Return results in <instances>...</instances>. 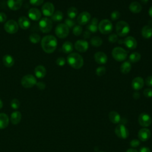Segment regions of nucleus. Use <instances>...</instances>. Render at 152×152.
<instances>
[{"label": "nucleus", "mask_w": 152, "mask_h": 152, "mask_svg": "<svg viewBox=\"0 0 152 152\" xmlns=\"http://www.w3.org/2000/svg\"><path fill=\"white\" fill-rule=\"evenodd\" d=\"M58 42L56 37L52 35H47L43 37L41 40V46L44 52L47 53L53 52L56 47Z\"/></svg>", "instance_id": "f257e3e1"}, {"label": "nucleus", "mask_w": 152, "mask_h": 152, "mask_svg": "<svg viewBox=\"0 0 152 152\" xmlns=\"http://www.w3.org/2000/svg\"><path fill=\"white\" fill-rule=\"evenodd\" d=\"M66 61L68 64L74 69H80L84 64L83 57L77 53H72L68 55Z\"/></svg>", "instance_id": "f03ea898"}, {"label": "nucleus", "mask_w": 152, "mask_h": 152, "mask_svg": "<svg viewBox=\"0 0 152 152\" xmlns=\"http://www.w3.org/2000/svg\"><path fill=\"white\" fill-rule=\"evenodd\" d=\"M130 31L129 25L125 21H118L116 24V31L118 36L121 37L126 36Z\"/></svg>", "instance_id": "7ed1b4c3"}, {"label": "nucleus", "mask_w": 152, "mask_h": 152, "mask_svg": "<svg viewBox=\"0 0 152 152\" xmlns=\"http://www.w3.org/2000/svg\"><path fill=\"white\" fill-rule=\"evenodd\" d=\"M98 29L102 34H109L112 31L113 29L112 23L110 20L104 19L102 20L98 24Z\"/></svg>", "instance_id": "20e7f679"}, {"label": "nucleus", "mask_w": 152, "mask_h": 152, "mask_svg": "<svg viewBox=\"0 0 152 152\" xmlns=\"http://www.w3.org/2000/svg\"><path fill=\"white\" fill-rule=\"evenodd\" d=\"M112 55L115 60L121 62L126 59L127 57V52L121 47H116L112 51Z\"/></svg>", "instance_id": "39448f33"}, {"label": "nucleus", "mask_w": 152, "mask_h": 152, "mask_svg": "<svg viewBox=\"0 0 152 152\" xmlns=\"http://www.w3.org/2000/svg\"><path fill=\"white\" fill-rule=\"evenodd\" d=\"M39 27L42 32L44 33H49L52 28V20L48 17L42 18L39 23Z\"/></svg>", "instance_id": "423d86ee"}, {"label": "nucleus", "mask_w": 152, "mask_h": 152, "mask_svg": "<svg viewBox=\"0 0 152 152\" xmlns=\"http://www.w3.org/2000/svg\"><path fill=\"white\" fill-rule=\"evenodd\" d=\"M21 83L23 87L26 88L33 87L37 83L36 78L31 74H27L24 75L21 80Z\"/></svg>", "instance_id": "0eeeda50"}, {"label": "nucleus", "mask_w": 152, "mask_h": 152, "mask_svg": "<svg viewBox=\"0 0 152 152\" xmlns=\"http://www.w3.org/2000/svg\"><path fill=\"white\" fill-rule=\"evenodd\" d=\"M56 35L61 39L66 37L69 34V28L65 24V23H61L58 24L55 30Z\"/></svg>", "instance_id": "6e6552de"}, {"label": "nucleus", "mask_w": 152, "mask_h": 152, "mask_svg": "<svg viewBox=\"0 0 152 152\" xmlns=\"http://www.w3.org/2000/svg\"><path fill=\"white\" fill-rule=\"evenodd\" d=\"M18 23L13 20H10L5 22L4 24V30L6 32L10 34H14L17 32L18 30Z\"/></svg>", "instance_id": "1a4fd4ad"}, {"label": "nucleus", "mask_w": 152, "mask_h": 152, "mask_svg": "<svg viewBox=\"0 0 152 152\" xmlns=\"http://www.w3.org/2000/svg\"><path fill=\"white\" fill-rule=\"evenodd\" d=\"M115 132L118 137L122 139L127 138L129 136V131L128 129L124 124H118L116 126L115 129Z\"/></svg>", "instance_id": "9d476101"}, {"label": "nucleus", "mask_w": 152, "mask_h": 152, "mask_svg": "<svg viewBox=\"0 0 152 152\" xmlns=\"http://www.w3.org/2000/svg\"><path fill=\"white\" fill-rule=\"evenodd\" d=\"M55 11V7L52 3L50 2H45L42 7V12L46 17H51Z\"/></svg>", "instance_id": "9b49d317"}, {"label": "nucleus", "mask_w": 152, "mask_h": 152, "mask_svg": "<svg viewBox=\"0 0 152 152\" xmlns=\"http://www.w3.org/2000/svg\"><path fill=\"white\" fill-rule=\"evenodd\" d=\"M119 41V43H124L125 46L129 49H134L137 46V42L135 38L132 36H128L124 40H121Z\"/></svg>", "instance_id": "f8f14e48"}, {"label": "nucleus", "mask_w": 152, "mask_h": 152, "mask_svg": "<svg viewBox=\"0 0 152 152\" xmlns=\"http://www.w3.org/2000/svg\"><path fill=\"white\" fill-rule=\"evenodd\" d=\"M151 118L148 114L146 113H142L139 115L138 122L141 126L143 127L149 126L151 125Z\"/></svg>", "instance_id": "ddd939ff"}, {"label": "nucleus", "mask_w": 152, "mask_h": 152, "mask_svg": "<svg viewBox=\"0 0 152 152\" xmlns=\"http://www.w3.org/2000/svg\"><path fill=\"white\" fill-rule=\"evenodd\" d=\"M91 18V15L87 11H84L80 13L77 18V21L79 25H86L90 22Z\"/></svg>", "instance_id": "4468645a"}, {"label": "nucleus", "mask_w": 152, "mask_h": 152, "mask_svg": "<svg viewBox=\"0 0 152 152\" xmlns=\"http://www.w3.org/2000/svg\"><path fill=\"white\" fill-rule=\"evenodd\" d=\"M74 47L78 52L83 53L87 50L88 48V43L85 40H78L75 43Z\"/></svg>", "instance_id": "2eb2a0df"}, {"label": "nucleus", "mask_w": 152, "mask_h": 152, "mask_svg": "<svg viewBox=\"0 0 152 152\" xmlns=\"http://www.w3.org/2000/svg\"><path fill=\"white\" fill-rule=\"evenodd\" d=\"M28 16L31 20L38 21L41 18L42 13L39 9L36 8H31L28 10Z\"/></svg>", "instance_id": "dca6fc26"}, {"label": "nucleus", "mask_w": 152, "mask_h": 152, "mask_svg": "<svg viewBox=\"0 0 152 152\" xmlns=\"http://www.w3.org/2000/svg\"><path fill=\"white\" fill-rule=\"evenodd\" d=\"M151 136V131L149 129L143 128L140 129L138 133V137L139 139L142 141H147Z\"/></svg>", "instance_id": "f3484780"}, {"label": "nucleus", "mask_w": 152, "mask_h": 152, "mask_svg": "<svg viewBox=\"0 0 152 152\" xmlns=\"http://www.w3.org/2000/svg\"><path fill=\"white\" fill-rule=\"evenodd\" d=\"M144 84V80L141 77H137L133 79L131 83V86L135 90H139L141 89Z\"/></svg>", "instance_id": "a211bd4d"}, {"label": "nucleus", "mask_w": 152, "mask_h": 152, "mask_svg": "<svg viewBox=\"0 0 152 152\" xmlns=\"http://www.w3.org/2000/svg\"><path fill=\"white\" fill-rule=\"evenodd\" d=\"M95 61L99 64H105L107 61V55L102 52H97L94 56Z\"/></svg>", "instance_id": "6ab92c4d"}, {"label": "nucleus", "mask_w": 152, "mask_h": 152, "mask_svg": "<svg viewBox=\"0 0 152 152\" xmlns=\"http://www.w3.org/2000/svg\"><path fill=\"white\" fill-rule=\"evenodd\" d=\"M23 4L22 0H8L7 5L11 10H19Z\"/></svg>", "instance_id": "aec40b11"}, {"label": "nucleus", "mask_w": 152, "mask_h": 152, "mask_svg": "<svg viewBox=\"0 0 152 152\" xmlns=\"http://www.w3.org/2000/svg\"><path fill=\"white\" fill-rule=\"evenodd\" d=\"M18 26L22 29H28L30 26V21L28 18L24 16L20 17L18 20Z\"/></svg>", "instance_id": "412c9836"}, {"label": "nucleus", "mask_w": 152, "mask_h": 152, "mask_svg": "<svg viewBox=\"0 0 152 152\" xmlns=\"http://www.w3.org/2000/svg\"><path fill=\"white\" fill-rule=\"evenodd\" d=\"M34 74L38 78H43L46 74V70L43 65H38L34 69Z\"/></svg>", "instance_id": "4be33fe9"}, {"label": "nucleus", "mask_w": 152, "mask_h": 152, "mask_svg": "<svg viewBox=\"0 0 152 152\" xmlns=\"http://www.w3.org/2000/svg\"><path fill=\"white\" fill-rule=\"evenodd\" d=\"M88 31L91 33H96L98 29V19L93 18L87 26Z\"/></svg>", "instance_id": "5701e85b"}, {"label": "nucleus", "mask_w": 152, "mask_h": 152, "mask_svg": "<svg viewBox=\"0 0 152 152\" xmlns=\"http://www.w3.org/2000/svg\"><path fill=\"white\" fill-rule=\"evenodd\" d=\"M9 124V118L8 115L4 113H0V129H5Z\"/></svg>", "instance_id": "b1692460"}, {"label": "nucleus", "mask_w": 152, "mask_h": 152, "mask_svg": "<svg viewBox=\"0 0 152 152\" xmlns=\"http://www.w3.org/2000/svg\"><path fill=\"white\" fill-rule=\"evenodd\" d=\"M2 61H3L4 65L8 68H10L13 66L15 62L14 59L13 58V57L11 55L8 54H7L3 56Z\"/></svg>", "instance_id": "393cba45"}, {"label": "nucleus", "mask_w": 152, "mask_h": 152, "mask_svg": "<svg viewBox=\"0 0 152 152\" xmlns=\"http://www.w3.org/2000/svg\"><path fill=\"white\" fill-rule=\"evenodd\" d=\"M129 9L132 13L137 14L140 12L142 10V6L138 2H132L129 4Z\"/></svg>", "instance_id": "a878e982"}, {"label": "nucleus", "mask_w": 152, "mask_h": 152, "mask_svg": "<svg viewBox=\"0 0 152 152\" xmlns=\"http://www.w3.org/2000/svg\"><path fill=\"white\" fill-rule=\"evenodd\" d=\"M141 35L145 39H149L152 36V27L150 26H145L141 30Z\"/></svg>", "instance_id": "bb28decb"}, {"label": "nucleus", "mask_w": 152, "mask_h": 152, "mask_svg": "<svg viewBox=\"0 0 152 152\" xmlns=\"http://www.w3.org/2000/svg\"><path fill=\"white\" fill-rule=\"evenodd\" d=\"M21 119V114L19 111H15L12 113L10 118V120L11 123L13 125L18 124Z\"/></svg>", "instance_id": "cd10ccee"}, {"label": "nucleus", "mask_w": 152, "mask_h": 152, "mask_svg": "<svg viewBox=\"0 0 152 152\" xmlns=\"http://www.w3.org/2000/svg\"><path fill=\"white\" fill-rule=\"evenodd\" d=\"M109 118L113 124H118L121 121L119 114L115 111H112L109 113Z\"/></svg>", "instance_id": "c85d7f7f"}, {"label": "nucleus", "mask_w": 152, "mask_h": 152, "mask_svg": "<svg viewBox=\"0 0 152 152\" xmlns=\"http://www.w3.org/2000/svg\"><path fill=\"white\" fill-rule=\"evenodd\" d=\"M73 45L69 41L65 42L62 46V50L65 53H69L73 50Z\"/></svg>", "instance_id": "c756f323"}, {"label": "nucleus", "mask_w": 152, "mask_h": 152, "mask_svg": "<svg viewBox=\"0 0 152 152\" xmlns=\"http://www.w3.org/2000/svg\"><path fill=\"white\" fill-rule=\"evenodd\" d=\"M131 69V64L129 61H125L121 65V72L124 74H126L129 72Z\"/></svg>", "instance_id": "7c9ffc66"}, {"label": "nucleus", "mask_w": 152, "mask_h": 152, "mask_svg": "<svg viewBox=\"0 0 152 152\" xmlns=\"http://www.w3.org/2000/svg\"><path fill=\"white\" fill-rule=\"evenodd\" d=\"M63 19V13L61 11H56L54 12L51 16V20L55 22H60Z\"/></svg>", "instance_id": "2f4dec72"}, {"label": "nucleus", "mask_w": 152, "mask_h": 152, "mask_svg": "<svg viewBox=\"0 0 152 152\" xmlns=\"http://www.w3.org/2000/svg\"><path fill=\"white\" fill-rule=\"evenodd\" d=\"M102 39L98 36H94L90 40L91 45L94 47H99L102 45Z\"/></svg>", "instance_id": "473e14b6"}, {"label": "nucleus", "mask_w": 152, "mask_h": 152, "mask_svg": "<svg viewBox=\"0 0 152 152\" xmlns=\"http://www.w3.org/2000/svg\"><path fill=\"white\" fill-rule=\"evenodd\" d=\"M78 14V11L77 8L74 7H71L69 8L67 10V15L69 18L74 19L77 17Z\"/></svg>", "instance_id": "72a5a7b5"}, {"label": "nucleus", "mask_w": 152, "mask_h": 152, "mask_svg": "<svg viewBox=\"0 0 152 152\" xmlns=\"http://www.w3.org/2000/svg\"><path fill=\"white\" fill-rule=\"evenodd\" d=\"M141 55L138 52H133L132 53L129 57V61L132 63H135L138 62L141 59Z\"/></svg>", "instance_id": "f704fd0d"}, {"label": "nucleus", "mask_w": 152, "mask_h": 152, "mask_svg": "<svg viewBox=\"0 0 152 152\" xmlns=\"http://www.w3.org/2000/svg\"><path fill=\"white\" fill-rule=\"evenodd\" d=\"M29 40L33 43H37L40 40V36L37 33H33L30 35Z\"/></svg>", "instance_id": "c9c22d12"}, {"label": "nucleus", "mask_w": 152, "mask_h": 152, "mask_svg": "<svg viewBox=\"0 0 152 152\" xmlns=\"http://www.w3.org/2000/svg\"><path fill=\"white\" fill-rule=\"evenodd\" d=\"M82 32H83V28L80 25H75L72 29V33L76 36H78L81 35Z\"/></svg>", "instance_id": "e433bc0d"}, {"label": "nucleus", "mask_w": 152, "mask_h": 152, "mask_svg": "<svg viewBox=\"0 0 152 152\" xmlns=\"http://www.w3.org/2000/svg\"><path fill=\"white\" fill-rule=\"evenodd\" d=\"M65 24H66L68 28H72L75 26V21L73 19L66 18L65 20Z\"/></svg>", "instance_id": "4c0bfd02"}, {"label": "nucleus", "mask_w": 152, "mask_h": 152, "mask_svg": "<svg viewBox=\"0 0 152 152\" xmlns=\"http://www.w3.org/2000/svg\"><path fill=\"white\" fill-rule=\"evenodd\" d=\"M106 72V68L104 66H101L98 68H97L96 70V74L98 76H102Z\"/></svg>", "instance_id": "58836bf2"}, {"label": "nucleus", "mask_w": 152, "mask_h": 152, "mask_svg": "<svg viewBox=\"0 0 152 152\" xmlns=\"http://www.w3.org/2000/svg\"><path fill=\"white\" fill-rule=\"evenodd\" d=\"M11 107L14 109H17L20 106V102L17 99H13L11 103Z\"/></svg>", "instance_id": "ea45409f"}, {"label": "nucleus", "mask_w": 152, "mask_h": 152, "mask_svg": "<svg viewBox=\"0 0 152 152\" xmlns=\"http://www.w3.org/2000/svg\"><path fill=\"white\" fill-rule=\"evenodd\" d=\"M120 15H121V14L120 12L118 11H113L111 14H110V18L111 19L113 20V21H115V20H117L120 17Z\"/></svg>", "instance_id": "a19ab883"}, {"label": "nucleus", "mask_w": 152, "mask_h": 152, "mask_svg": "<svg viewBox=\"0 0 152 152\" xmlns=\"http://www.w3.org/2000/svg\"><path fill=\"white\" fill-rule=\"evenodd\" d=\"M118 36H117V34H116L115 33L111 34L108 37V40L110 43H115L116 42L118 41Z\"/></svg>", "instance_id": "79ce46f5"}, {"label": "nucleus", "mask_w": 152, "mask_h": 152, "mask_svg": "<svg viewBox=\"0 0 152 152\" xmlns=\"http://www.w3.org/2000/svg\"><path fill=\"white\" fill-rule=\"evenodd\" d=\"M65 62H66V61L65 58L63 57H59L57 58V59L56 60V64L60 66H64L65 64Z\"/></svg>", "instance_id": "37998d69"}, {"label": "nucleus", "mask_w": 152, "mask_h": 152, "mask_svg": "<svg viewBox=\"0 0 152 152\" xmlns=\"http://www.w3.org/2000/svg\"><path fill=\"white\" fill-rule=\"evenodd\" d=\"M144 95L146 97H152V88H146L143 91Z\"/></svg>", "instance_id": "c03bdc74"}, {"label": "nucleus", "mask_w": 152, "mask_h": 152, "mask_svg": "<svg viewBox=\"0 0 152 152\" xmlns=\"http://www.w3.org/2000/svg\"><path fill=\"white\" fill-rule=\"evenodd\" d=\"M44 0H29L30 3L33 6H39L43 3Z\"/></svg>", "instance_id": "a18cd8bd"}, {"label": "nucleus", "mask_w": 152, "mask_h": 152, "mask_svg": "<svg viewBox=\"0 0 152 152\" xmlns=\"http://www.w3.org/2000/svg\"><path fill=\"white\" fill-rule=\"evenodd\" d=\"M145 84L148 87H152V76L147 77L145 80Z\"/></svg>", "instance_id": "49530a36"}, {"label": "nucleus", "mask_w": 152, "mask_h": 152, "mask_svg": "<svg viewBox=\"0 0 152 152\" xmlns=\"http://www.w3.org/2000/svg\"><path fill=\"white\" fill-rule=\"evenodd\" d=\"M130 145L132 147H136L140 145V141L138 140L134 139L130 142Z\"/></svg>", "instance_id": "de8ad7c7"}, {"label": "nucleus", "mask_w": 152, "mask_h": 152, "mask_svg": "<svg viewBox=\"0 0 152 152\" xmlns=\"http://www.w3.org/2000/svg\"><path fill=\"white\" fill-rule=\"evenodd\" d=\"M36 85L37 87L40 90H44L46 87V85H45V83H43V82H38L36 83Z\"/></svg>", "instance_id": "09e8293b"}, {"label": "nucleus", "mask_w": 152, "mask_h": 152, "mask_svg": "<svg viewBox=\"0 0 152 152\" xmlns=\"http://www.w3.org/2000/svg\"><path fill=\"white\" fill-rule=\"evenodd\" d=\"M7 20V15L4 12H0V23H4Z\"/></svg>", "instance_id": "8fccbe9b"}, {"label": "nucleus", "mask_w": 152, "mask_h": 152, "mask_svg": "<svg viewBox=\"0 0 152 152\" xmlns=\"http://www.w3.org/2000/svg\"><path fill=\"white\" fill-rule=\"evenodd\" d=\"M140 152H151V150L147 147H142L140 149Z\"/></svg>", "instance_id": "3c124183"}, {"label": "nucleus", "mask_w": 152, "mask_h": 152, "mask_svg": "<svg viewBox=\"0 0 152 152\" xmlns=\"http://www.w3.org/2000/svg\"><path fill=\"white\" fill-rule=\"evenodd\" d=\"M90 37V32L88 30H86L85 31L84 33H83V37L84 39H88Z\"/></svg>", "instance_id": "603ef678"}, {"label": "nucleus", "mask_w": 152, "mask_h": 152, "mask_svg": "<svg viewBox=\"0 0 152 152\" xmlns=\"http://www.w3.org/2000/svg\"><path fill=\"white\" fill-rule=\"evenodd\" d=\"M140 97V94L138 92H134L133 94V97L134 99H138Z\"/></svg>", "instance_id": "864d4df0"}, {"label": "nucleus", "mask_w": 152, "mask_h": 152, "mask_svg": "<svg viewBox=\"0 0 152 152\" xmlns=\"http://www.w3.org/2000/svg\"><path fill=\"white\" fill-rule=\"evenodd\" d=\"M126 152H138V151L134 148H129L126 150Z\"/></svg>", "instance_id": "5fc2aeb1"}, {"label": "nucleus", "mask_w": 152, "mask_h": 152, "mask_svg": "<svg viewBox=\"0 0 152 152\" xmlns=\"http://www.w3.org/2000/svg\"><path fill=\"white\" fill-rule=\"evenodd\" d=\"M148 15L152 18V6L148 10Z\"/></svg>", "instance_id": "6e6d98bb"}, {"label": "nucleus", "mask_w": 152, "mask_h": 152, "mask_svg": "<svg viewBox=\"0 0 152 152\" xmlns=\"http://www.w3.org/2000/svg\"><path fill=\"white\" fill-rule=\"evenodd\" d=\"M140 1L143 3V4H147V2L148 1V0H140Z\"/></svg>", "instance_id": "4d7b16f0"}, {"label": "nucleus", "mask_w": 152, "mask_h": 152, "mask_svg": "<svg viewBox=\"0 0 152 152\" xmlns=\"http://www.w3.org/2000/svg\"><path fill=\"white\" fill-rule=\"evenodd\" d=\"M2 106H3V103H2V100L0 99V109L2 107Z\"/></svg>", "instance_id": "13d9d810"}, {"label": "nucleus", "mask_w": 152, "mask_h": 152, "mask_svg": "<svg viewBox=\"0 0 152 152\" xmlns=\"http://www.w3.org/2000/svg\"><path fill=\"white\" fill-rule=\"evenodd\" d=\"M99 152H104V151H99Z\"/></svg>", "instance_id": "bf43d9fd"}]
</instances>
